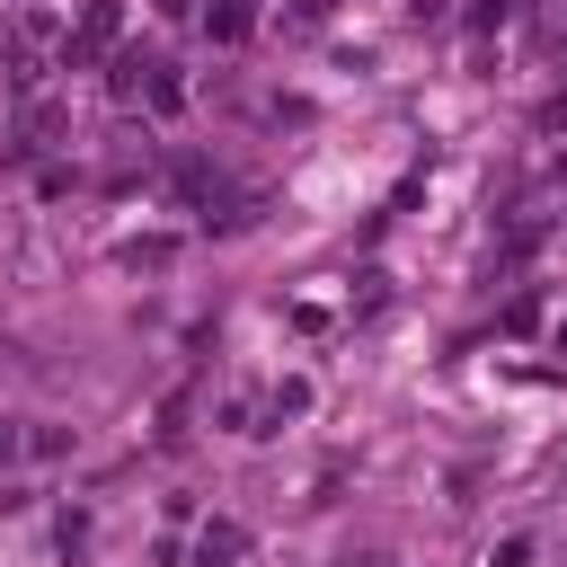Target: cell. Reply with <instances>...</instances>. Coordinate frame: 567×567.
<instances>
[{
    "label": "cell",
    "mask_w": 567,
    "mask_h": 567,
    "mask_svg": "<svg viewBox=\"0 0 567 567\" xmlns=\"http://www.w3.org/2000/svg\"><path fill=\"white\" fill-rule=\"evenodd\" d=\"M239 549H248V532H239V523H204V540H195V558H204V567H230Z\"/></svg>",
    "instance_id": "1"
},
{
    "label": "cell",
    "mask_w": 567,
    "mask_h": 567,
    "mask_svg": "<svg viewBox=\"0 0 567 567\" xmlns=\"http://www.w3.org/2000/svg\"><path fill=\"white\" fill-rule=\"evenodd\" d=\"M213 35H248V0H221L213 9Z\"/></svg>",
    "instance_id": "2"
},
{
    "label": "cell",
    "mask_w": 567,
    "mask_h": 567,
    "mask_svg": "<svg viewBox=\"0 0 567 567\" xmlns=\"http://www.w3.org/2000/svg\"><path fill=\"white\" fill-rule=\"evenodd\" d=\"M9 452H18V434H0V461H9Z\"/></svg>",
    "instance_id": "3"
}]
</instances>
